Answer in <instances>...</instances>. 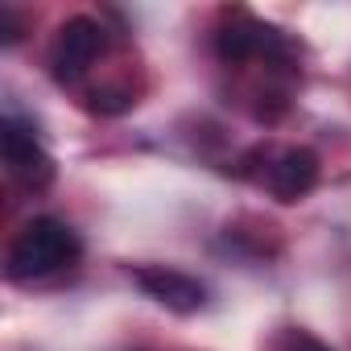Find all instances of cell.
<instances>
[{
  "instance_id": "obj_1",
  "label": "cell",
  "mask_w": 351,
  "mask_h": 351,
  "mask_svg": "<svg viewBox=\"0 0 351 351\" xmlns=\"http://www.w3.org/2000/svg\"><path fill=\"white\" fill-rule=\"evenodd\" d=\"M79 252H83L79 236H75L62 219L42 215V219L25 223V228H21V236L13 240V248H9V277H13V281L50 277V273H58V269L75 265V261H79Z\"/></svg>"
},
{
  "instance_id": "obj_2",
  "label": "cell",
  "mask_w": 351,
  "mask_h": 351,
  "mask_svg": "<svg viewBox=\"0 0 351 351\" xmlns=\"http://www.w3.org/2000/svg\"><path fill=\"white\" fill-rule=\"evenodd\" d=\"M104 50V25L91 21V17H71L58 38H54V50H50V66H54V79L58 83H75Z\"/></svg>"
},
{
  "instance_id": "obj_3",
  "label": "cell",
  "mask_w": 351,
  "mask_h": 351,
  "mask_svg": "<svg viewBox=\"0 0 351 351\" xmlns=\"http://www.w3.org/2000/svg\"><path fill=\"white\" fill-rule=\"evenodd\" d=\"M0 141H5V165H9L13 178H21V182L34 186V191L50 186L54 161H50V153L38 145V136H34L29 124H21L17 116H9V120H5V136H0Z\"/></svg>"
},
{
  "instance_id": "obj_4",
  "label": "cell",
  "mask_w": 351,
  "mask_h": 351,
  "mask_svg": "<svg viewBox=\"0 0 351 351\" xmlns=\"http://www.w3.org/2000/svg\"><path fill=\"white\" fill-rule=\"evenodd\" d=\"M136 285H141L153 302H161L165 310H173V314H195V310L207 302L203 281H195L191 273H178V269H165V265L136 269Z\"/></svg>"
},
{
  "instance_id": "obj_5",
  "label": "cell",
  "mask_w": 351,
  "mask_h": 351,
  "mask_svg": "<svg viewBox=\"0 0 351 351\" xmlns=\"http://www.w3.org/2000/svg\"><path fill=\"white\" fill-rule=\"evenodd\" d=\"M318 182V157L310 149H285L277 157V165L269 169V191L281 199V203H298L314 191Z\"/></svg>"
},
{
  "instance_id": "obj_6",
  "label": "cell",
  "mask_w": 351,
  "mask_h": 351,
  "mask_svg": "<svg viewBox=\"0 0 351 351\" xmlns=\"http://www.w3.org/2000/svg\"><path fill=\"white\" fill-rule=\"evenodd\" d=\"M215 46H219V58L244 62V58H252V54H261V50H269V46H281V42H277L273 29H265V25H256L252 17L240 13V25H228V29L215 38Z\"/></svg>"
},
{
  "instance_id": "obj_7",
  "label": "cell",
  "mask_w": 351,
  "mask_h": 351,
  "mask_svg": "<svg viewBox=\"0 0 351 351\" xmlns=\"http://www.w3.org/2000/svg\"><path fill=\"white\" fill-rule=\"evenodd\" d=\"M285 351H330L326 343H318L314 335H306V330H293L289 339H285Z\"/></svg>"
}]
</instances>
